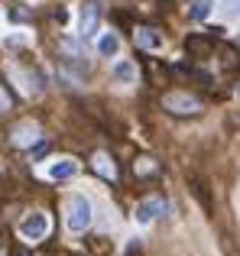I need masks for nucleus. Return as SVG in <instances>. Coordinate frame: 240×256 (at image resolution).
Here are the masks:
<instances>
[{
	"label": "nucleus",
	"mask_w": 240,
	"mask_h": 256,
	"mask_svg": "<svg viewBox=\"0 0 240 256\" xmlns=\"http://www.w3.org/2000/svg\"><path fill=\"white\" fill-rule=\"evenodd\" d=\"M162 107L169 114H176V117H195V114H202V100L195 98V94L188 91H172L162 98Z\"/></svg>",
	"instance_id": "f257e3e1"
},
{
	"label": "nucleus",
	"mask_w": 240,
	"mask_h": 256,
	"mask_svg": "<svg viewBox=\"0 0 240 256\" xmlns=\"http://www.w3.org/2000/svg\"><path fill=\"white\" fill-rule=\"evenodd\" d=\"M88 224H91V201L84 198V194H75V198L68 201V218H65V227H68L72 234H82Z\"/></svg>",
	"instance_id": "f03ea898"
},
{
	"label": "nucleus",
	"mask_w": 240,
	"mask_h": 256,
	"mask_svg": "<svg viewBox=\"0 0 240 256\" xmlns=\"http://www.w3.org/2000/svg\"><path fill=\"white\" fill-rule=\"evenodd\" d=\"M20 234H23L26 240H42L46 234H49V218L46 214H39V211H32V214H26L23 220H20Z\"/></svg>",
	"instance_id": "7ed1b4c3"
},
{
	"label": "nucleus",
	"mask_w": 240,
	"mask_h": 256,
	"mask_svg": "<svg viewBox=\"0 0 240 256\" xmlns=\"http://www.w3.org/2000/svg\"><path fill=\"white\" fill-rule=\"evenodd\" d=\"M98 26H101V6H98L94 0H88V4L82 6V16H78V36L91 39L98 32Z\"/></svg>",
	"instance_id": "20e7f679"
},
{
	"label": "nucleus",
	"mask_w": 240,
	"mask_h": 256,
	"mask_svg": "<svg viewBox=\"0 0 240 256\" xmlns=\"http://www.w3.org/2000/svg\"><path fill=\"white\" fill-rule=\"evenodd\" d=\"M162 211H166V204L159 198H146V201L136 204V214H133V218H136V224H150V220L156 218V214H162Z\"/></svg>",
	"instance_id": "39448f33"
},
{
	"label": "nucleus",
	"mask_w": 240,
	"mask_h": 256,
	"mask_svg": "<svg viewBox=\"0 0 240 256\" xmlns=\"http://www.w3.org/2000/svg\"><path fill=\"white\" fill-rule=\"evenodd\" d=\"M136 42L143 46V49L156 52V49H162V32H159L156 26H143V30H136Z\"/></svg>",
	"instance_id": "423d86ee"
},
{
	"label": "nucleus",
	"mask_w": 240,
	"mask_h": 256,
	"mask_svg": "<svg viewBox=\"0 0 240 256\" xmlns=\"http://www.w3.org/2000/svg\"><path fill=\"white\" fill-rule=\"evenodd\" d=\"M75 172H78V162H75V159H58L56 166H49V178H56V182L72 178Z\"/></svg>",
	"instance_id": "0eeeda50"
},
{
	"label": "nucleus",
	"mask_w": 240,
	"mask_h": 256,
	"mask_svg": "<svg viewBox=\"0 0 240 256\" xmlns=\"http://www.w3.org/2000/svg\"><path fill=\"white\" fill-rule=\"evenodd\" d=\"M36 126L32 124H23V126H16V130H13V143L16 146H30V143H36Z\"/></svg>",
	"instance_id": "6e6552de"
},
{
	"label": "nucleus",
	"mask_w": 240,
	"mask_h": 256,
	"mask_svg": "<svg viewBox=\"0 0 240 256\" xmlns=\"http://www.w3.org/2000/svg\"><path fill=\"white\" fill-rule=\"evenodd\" d=\"M94 172H98V175H104V178H114V175H117L114 162H110L104 152H98V156H94Z\"/></svg>",
	"instance_id": "1a4fd4ad"
},
{
	"label": "nucleus",
	"mask_w": 240,
	"mask_h": 256,
	"mask_svg": "<svg viewBox=\"0 0 240 256\" xmlns=\"http://www.w3.org/2000/svg\"><path fill=\"white\" fill-rule=\"evenodd\" d=\"M133 172H136L140 178H150V175L159 172V166L152 162V159H136V162H133Z\"/></svg>",
	"instance_id": "9d476101"
},
{
	"label": "nucleus",
	"mask_w": 240,
	"mask_h": 256,
	"mask_svg": "<svg viewBox=\"0 0 240 256\" xmlns=\"http://www.w3.org/2000/svg\"><path fill=\"white\" fill-rule=\"evenodd\" d=\"M98 49H101V56H114V52L120 49V39L114 36V32H108V36H101V42H98Z\"/></svg>",
	"instance_id": "9b49d317"
},
{
	"label": "nucleus",
	"mask_w": 240,
	"mask_h": 256,
	"mask_svg": "<svg viewBox=\"0 0 240 256\" xmlns=\"http://www.w3.org/2000/svg\"><path fill=\"white\" fill-rule=\"evenodd\" d=\"M114 78L117 82H133V78H136V68H133L130 62H117L114 65Z\"/></svg>",
	"instance_id": "f8f14e48"
},
{
	"label": "nucleus",
	"mask_w": 240,
	"mask_h": 256,
	"mask_svg": "<svg viewBox=\"0 0 240 256\" xmlns=\"http://www.w3.org/2000/svg\"><path fill=\"white\" fill-rule=\"evenodd\" d=\"M208 13H211V4H208V0H198V4L192 6V16H195V20H204Z\"/></svg>",
	"instance_id": "ddd939ff"
},
{
	"label": "nucleus",
	"mask_w": 240,
	"mask_h": 256,
	"mask_svg": "<svg viewBox=\"0 0 240 256\" xmlns=\"http://www.w3.org/2000/svg\"><path fill=\"white\" fill-rule=\"evenodd\" d=\"M208 39H202V36H192L188 39V52H204V49H208Z\"/></svg>",
	"instance_id": "4468645a"
},
{
	"label": "nucleus",
	"mask_w": 240,
	"mask_h": 256,
	"mask_svg": "<svg viewBox=\"0 0 240 256\" xmlns=\"http://www.w3.org/2000/svg\"><path fill=\"white\" fill-rule=\"evenodd\" d=\"M0 110H10V98H6L4 91H0Z\"/></svg>",
	"instance_id": "2eb2a0df"
}]
</instances>
